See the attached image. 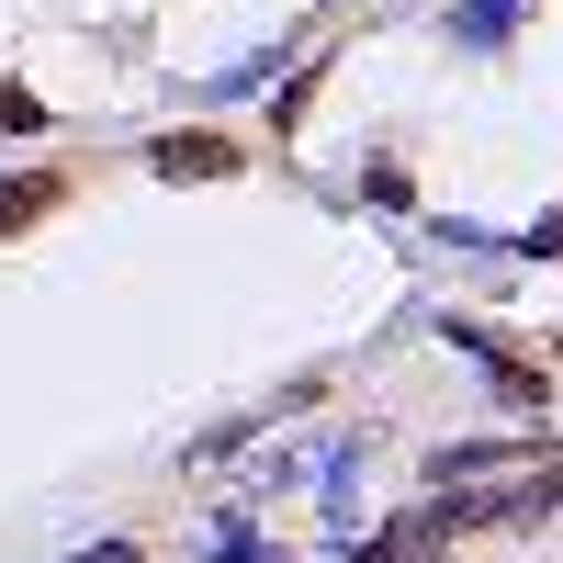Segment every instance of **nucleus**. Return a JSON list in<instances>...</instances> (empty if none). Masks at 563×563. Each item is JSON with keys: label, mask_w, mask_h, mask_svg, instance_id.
Segmentation results:
<instances>
[{"label": "nucleus", "mask_w": 563, "mask_h": 563, "mask_svg": "<svg viewBox=\"0 0 563 563\" xmlns=\"http://www.w3.org/2000/svg\"><path fill=\"white\" fill-rule=\"evenodd\" d=\"M57 192H68L57 169H23V180H0V238H23V225H34L45 203H57Z\"/></svg>", "instance_id": "nucleus-6"}, {"label": "nucleus", "mask_w": 563, "mask_h": 563, "mask_svg": "<svg viewBox=\"0 0 563 563\" xmlns=\"http://www.w3.org/2000/svg\"><path fill=\"white\" fill-rule=\"evenodd\" d=\"M519 23H530V0H462V12H451V45H507Z\"/></svg>", "instance_id": "nucleus-5"}, {"label": "nucleus", "mask_w": 563, "mask_h": 563, "mask_svg": "<svg viewBox=\"0 0 563 563\" xmlns=\"http://www.w3.org/2000/svg\"><path fill=\"white\" fill-rule=\"evenodd\" d=\"M451 350H474V361L496 372V395H507V406H541V372L507 350V339H485V327H451Z\"/></svg>", "instance_id": "nucleus-3"}, {"label": "nucleus", "mask_w": 563, "mask_h": 563, "mask_svg": "<svg viewBox=\"0 0 563 563\" xmlns=\"http://www.w3.org/2000/svg\"><path fill=\"white\" fill-rule=\"evenodd\" d=\"M552 507H563V474H541V462H530L507 496H440L429 530H519V519H552Z\"/></svg>", "instance_id": "nucleus-1"}, {"label": "nucleus", "mask_w": 563, "mask_h": 563, "mask_svg": "<svg viewBox=\"0 0 563 563\" xmlns=\"http://www.w3.org/2000/svg\"><path fill=\"white\" fill-rule=\"evenodd\" d=\"M496 462H541V451H530V440H462V451H429V485L451 496L462 474H496Z\"/></svg>", "instance_id": "nucleus-4"}, {"label": "nucleus", "mask_w": 563, "mask_h": 563, "mask_svg": "<svg viewBox=\"0 0 563 563\" xmlns=\"http://www.w3.org/2000/svg\"><path fill=\"white\" fill-rule=\"evenodd\" d=\"M0 124H12V135H45V102H34L23 79H0Z\"/></svg>", "instance_id": "nucleus-7"}, {"label": "nucleus", "mask_w": 563, "mask_h": 563, "mask_svg": "<svg viewBox=\"0 0 563 563\" xmlns=\"http://www.w3.org/2000/svg\"><path fill=\"white\" fill-rule=\"evenodd\" d=\"M147 169H158V180H225V169H238V147H225V135H158Z\"/></svg>", "instance_id": "nucleus-2"}]
</instances>
